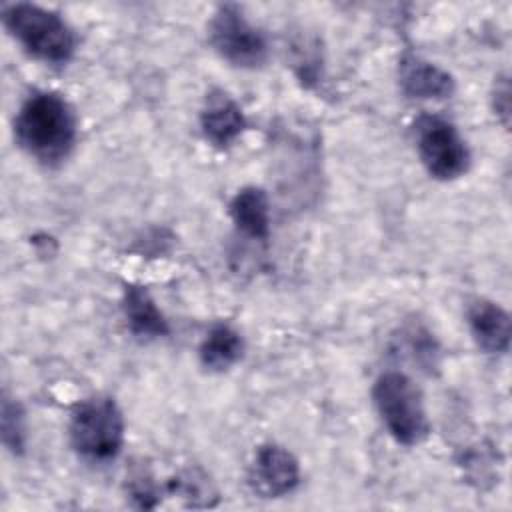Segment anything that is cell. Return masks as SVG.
Masks as SVG:
<instances>
[{"label": "cell", "instance_id": "obj_1", "mask_svg": "<svg viewBox=\"0 0 512 512\" xmlns=\"http://www.w3.org/2000/svg\"><path fill=\"white\" fill-rule=\"evenodd\" d=\"M16 140L42 164H58L74 148L76 118L70 104L56 92H32L20 106L14 122Z\"/></svg>", "mask_w": 512, "mask_h": 512}, {"label": "cell", "instance_id": "obj_2", "mask_svg": "<svg viewBox=\"0 0 512 512\" xmlns=\"http://www.w3.org/2000/svg\"><path fill=\"white\" fill-rule=\"evenodd\" d=\"M2 22L22 48L42 62L64 64L76 50V38L66 20L42 6L10 4L2 12Z\"/></svg>", "mask_w": 512, "mask_h": 512}, {"label": "cell", "instance_id": "obj_3", "mask_svg": "<svg viewBox=\"0 0 512 512\" xmlns=\"http://www.w3.org/2000/svg\"><path fill=\"white\" fill-rule=\"evenodd\" d=\"M372 398L386 430L396 442L414 446L428 436L430 422L424 398L410 376L398 370L380 374L374 382Z\"/></svg>", "mask_w": 512, "mask_h": 512}, {"label": "cell", "instance_id": "obj_4", "mask_svg": "<svg viewBox=\"0 0 512 512\" xmlns=\"http://www.w3.org/2000/svg\"><path fill=\"white\" fill-rule=\"evenodd\" d=\"M72 448L90 462H108L124 444V418L112 398L94 396L80 402L70 418Z\"/></svg>", "mask_w": 512, "mask_h": 512}, {"label": "cell", "instance_id": "obj_5", "mask_svg": "<svg viewBox=\"0 0 512 512\" xmlns=\"http://www.w3.org/2000/svg\"><path fill=\"white\" fill-rule=\"evenodd\" d=\"M416 148L430 176L456 180L470 166V150L458 128L442 116H422L414 124Z\"/></svg>", "mask_w": 512, "mask_h": 512}, {"label": "cell", "instance_id": "obj_6", "mask_svg": "<svg viewBox=\"0 0 512 512\" xmlns=\"http://www.w3.org/2000/svg\"><path fill=\"white\" fill-rule=\"evenodd\" d=\"M208 34L214 50L232 66L252 70L260 68L268 58L264 34L234 4H224L216 10Z\"/></svg>", "mask_w": 512, "mask_h": 512}, {"label": "cell", "instance_id": "obj_7", "mask_svg": "<svg viewBox=\"0 0 512 512\" xmlns=\"http://www.w3.org/2000/svg\"><path fill=\"white\" fill-rule=\"evenodd\" d=\"M300 482V466L294 454L278 444H264L256 450L248 472L250 488L262 498L290 494Z\"/></svg>", "mask_w": 512, "mask_h": 512}, {"label": "cell", "instance_id": "obj_8", "mask_svg": "<svg viewBox=\"0 0 512 512\" xmlns=\"http://www.w3.org/2000/svg\"><path fill=\"white\" fill-rule=\"evenodd\" d=\"M398 82L406 96L420 100H442L454 94V78L416 54H404L398 64Z\"/></svg>", "mask_w": 512, "mask_h": 512}, {"label": "cell", "instance_id": "obj_9", "mask_svg": "<svg viewBox=\"0 0 512 512\" xmlns=\"http://www.w3.org/2000/svg\"><path fill=\"white\" fill-rule=\"evenodd\" d=\"M204 138L218 148L230 146L246 128L242 108L224 92H212L200 114Z\"/></svg>", "mask_w": 512, "mask_h": 512}, {"label": "cell", "instance_id": "obj_10", "mask_svg": "<svg viewBox=\"0 0 512 512\" xmlns=\"http://www.w3.org/2000/svg\"><path fill=\"white\" fill-rule=\"evenodd\" d=\"M472 338L486 354H504L510 346V314L490 300H476L468 308Z\"/></svg>", "mask_w": 512, "mask_h": 512}, {"label": "cell", "instance_id": "obj_11", "mask_svg": "<svg viewBox=\"0 0 512 512\" xmlns=\"http://www.w3.org/2000/svg\"><path fill=\"white\" fill-rule=\"evenodd\" d=\"M230 218L246 238L266 242L270 236V204L258 186H246L236 192L230 202Z\"/></svg>", "mask_w": 512, "mask_h": 512}, {"label": "cell", "instance_id": "obj_12", "mask_svg": "<svg viewBox=\"0 0 512 512\" xmlns=\"http://www.w3.org/2000/svg\"><path fill=\"white\" fill-rule=\"evenodd\" d=\"M128 328L140 338H160L170 332L168 320L158 310L150 292L142 286H128L122 300Z\"/></svg>", "mask_w": 512, "mask_h": 512}, {"label": "cell", "instance_id": "obj_13", "mask_svg": "<svg viewBox=\"0 0 512 512\" xmlns=\"http://www.w3.org/2000/svg\"><path fill=\"white\" fill-rule=\"evenodd\" d=\"M244 352L242 336L228 324H216L204 336L198 356L204 368L212 372H222L232 368Z\"/></svg>", "mask_w": 512, "mask_h": 512}, {"label": "cell", "instance_id": "obj_14", "mask_svg": "<svg viewBox=\"0 0 512 512\" xmlns=\"http://www.w3.org/2000/svg\"><path fill=\"white\" fill-rule=\"evenodd\" d=\"M168 490L184 498L186 506H194V508L212 506L214 504L212 498L218 496L210 478L200 470H186L178 474L174 480H170Z\"/></svg>", "mask_w": 512, "mask_h": 512}, {"label": "cell", "instance_id": "obj_15", "mask_svg": "<svg viewBox=\"0 0 512 512\" xmlns=\"http://www.w3.org/2000/svg\"><path fill=\"white\" fill-rule=\"evenodd\" d=\"M2 442L12 454H22L26 448V414L20 402L14 398H8L4 394L2 398Z\"/></svg>", "mask_w": 512, "mask_h": 512}, {"label": "cell", "instance_id": "obj_16", "mask_svg": "<svg viewBox=\"0 0 512 512\" xmlns=\"http://www.w3.org/2000/svg\"><path fill=\"white\" fill-rule=\"evenodd\" d=\"M492 100H494V110H496V114L502 116V124L508 126V116H510V86H508L506 76L496 82V90H494Z\"/></svg>", "mask_w": 512, "mask_h": 512}]
</instances>
